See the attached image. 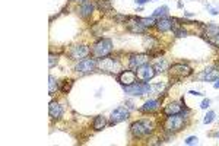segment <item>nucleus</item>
Instances as JSON below:
<instances>
[{"label": "nucleus", "instance_id": "obj_1", "mask_svg": "<svg viewBox=\"0 0 219 146\" xmlns=\"http://www.w3.org/2000/svg\"><path fill=\"white\" fill-rule=\"evenodd\" d=\"M189 120V110H183L181 112H177V114H171V116L167 117V121H165V130L168 133H177L180 131L184 124Z\"/></svg>", "mask_w": 219, "mask_h": 146}, {"label": "nucleus", "instance_id": "obj_2", "mask_svg": "<svg viewBox=\"0 0 219 146\" xmlns=\"http://www.w3.org/2000/svg\"><path fill=\"white\" fill-rule=\"evenodd\" d=\"M153 133V123L149 120H137L130 126V135L136 139L146 137Z\"/></svg>", "mask_w": 219, "mask_h": 146}, {"label": "nucleus", "instance_id": "obj_3", "mask_svg": "<svg viewBox=\"0 0 219 146\" xmlns=\"http://www.w3.org/2000/svg\"><path fill=\"white\" fill-rule=\"evenodd\" d=\"M168 73H170V79L174 82H178V80H183L184 78H189L193 70H191L190 66H187L184 63H175L168 67Z\"/></svg>", "mask_w": 219, "mask_h": 146}, {"label": "nucleus", "instance_id": "obj_4", "mask_svg": "<svg viewBox=\"0 0 219 146\" xmlns=\"http://www.w3.org/2000/svg\"><path fill=\"white\" fill-rule=\"evenodd\" d=\"M98 67H100V70H102V72H105V73L117 75V73H120V70H121V63H120L117 58L107 56V57H102L98 60Z\"/></svg>", "mask_w": 219, "mask_h": 146}, {"label": "nucleus", "instance_id": "obj_5", "mask_svg": "<svg viewBox=\"0 0 219 146\" xmlns=\"http://www.w3.org/2000/svg\"><path fill=\"white\" fill-rule=\"evenodd\" d=\"M111 51H113V41L108 38H101L92 47V56L98 58L107 57V56H110Z\"/></svg>", "mask_w": 219, "mask_h": 146}, {"label": "nucleus", "instance_id": "obj_6", "mask_svg": "<svg viewBox=\"0 0 219 146\" xmlns=\"http://www.w3.org/2000/svg\"><path fill=\"white\" fill-rule=\"evenodd\" d=\"M123 91H124V94L132 95V97H140L143 94L149 92L151 86H149L148 82H134L132 85H124Z\"/></svg>", "mask_w": 219, "mask_h": 146}, {"label": "nucleus", "instance_id": "obj_7", "mask_svg": "<svg viewBox=\"0 0 219 146\" xmlns=\"http://www.w3.org/2000/svg\"><path fill=\"white\" fill-rule=\"evenodd\" d=\"M203 38L213 47L219 48V26L215 24H209L203 26Z\"/></svg>", "mask_w": 219, "mask_h": 146}, {"label": "nucleus", "instance_id": "obj_8", "mask_svg": "<svg viewBox=\"0 0 219 146\" xmlns=\"http://www.w3.org/2000/svg\"><path fill=\"white\" fill-rule=\"evenodd\" d=\"M130 116V111L126 107H119L115 108L114 111L111 112V118H110V126H114V124H119L121 121H126Z\"/></svg>", "mask_w": 219, "mask_h": 146}, {"label": "nucleus", "instance_id": "obj_9", "mask_svg": "<svg viewBox=\"0 0 219 146\" xmlns=\"http://www.w3.org/2000/svg\"><path fill=\"white\" fill-rule=\"evenodd\" d=\"M126 25H127V29L133 34H145L148 29L142 24V18H137V16H130Z\"/></svg>", "mask_w": 219, "mask_h": 146}, {"label": "nucleus", "instance_id": "obj_10", "mask_svg": "<svg viewBox=\"0 0 219 146\" xmlns=\"http://www.w3.org/2000/svg\"><path fill=\"white\" fill-rule=\"evenodd\" d=\"M98 66V62H95L94 58H83V60H81L79 63L75 66V70H76L77 73H91L94 72V69Z\"/></svg>", "mask_w": 219, "mask_h": 146}, {"label": "nucleus", "instance_id": "obj_11", "mask_svg": "<svg viewBox=\"0 0 219 146\" xmlns=\"http://www.w3.org/2000/svg\"><path fill=\"white\" fill-rule=\"evenodd\" d=\"M136 75H137V78L140 79V80H143V82H148V80H151V79L156 75L155 73V69H153V66H151V64H143L142 67H139L137 70H136Z\"/></svg>", "mask_w": 219, "mask_h": 146}, {"label": "nucleus", "instance_id": "obj_12", "mask_svg": "<svg viewBox=\"0 0 219 146\" xmlns=\"http://www.w3.org/2000/svg\"><path fill=\"white\" fill-rule=\"evenodd\" d=\"M149 62V54H133L130 56L129 66L133 70H137L139 67H142L143 64H146Z\"/></svg>", "mask_w": 219, "mask_h": 146}, {"label": "nucleus", "instance_id": "obj_13", "mask_svg": "<svg viewBox=\"0 0 219 146\" xmlns=\"http://www.w3.org/2000/svg\"><path fill=\"white\" fill-rule=\"evenodd\" d=\"M197 79L205 80V82L216 80V79H219V70L216 67H207V69H205L203 72H200L199 75H197Z\"/></svg>", "mask_w": 219, "mask_h": 146}, {"label": "nucleus", "instance_id": "obj_14", "mask_svg": "<svg viewBox=\"0 0 219 146\" xmlns=\"http://www.w3.org/2000/svg\"><path fill=\"white\" fill-rule=\"evenodd\" d=\"M136 72L134 70H124V72L119 73V76H117V80L120 82L121 86L124 85H132V83L136 82Z\"/></svg>", "mask_w": 219, "mask_h": 146}, {"label": "nucleus", "instance_id": "obj_15", "mask_svg": "<svg viewBox=\"0 0 219 146\" xmlns=\"http://www.w3.org/2000/svg\"><path fill=\"white\" fill-rule=\"evenodd\" d=\"M91 53L89 47L86 45H75L70 50V58L72 60H79V58H85Z\"/></svg>", "mask_w": 219, "mask_h": 146}, {"label": "nucleus", "instance_id": "obj_16", "mask_svg": "<svg viewBox=\"0 0 219 146\" xmlns=\"http://www.w3.org/2000/svg\"><path fill=\"white\" fill-rule=\"evenodd\" d=\"M48 112H50V117H51L53 120H58L63 114V108L58 102L53 101V102H50V105H48Z\"/></svg>", "mask_w": 219, "mask_h": 146}, {"label": "nucleus", "instance_id": "obj_17", "mask_svg": "<svg viewBox=\"0 0 219 146\" xmlns=\"http://www.w3.org/2000/svg\"><path fill=\"white\" fill-rule=\"evenodd\" d=\"M158 28L159 32H168L170 29H172V18H161L159 21H156V25H155Z\"/></svg>", "mask_w": 219, "mask_h": 146}, {"label": "nucleus", "instance_id": "obj_18", "mask_svg": "<svg viewBox=\"0 0 219 146\" xmlns=\"http://www.w3.org/2000/svg\"><path fill=\"white\" fill-rule=\"evenodd\" d=\"M94 9H95V5L92 2L85 0L81 5V7H79V15H81L82 18H88V16H91V15L94 13Z\"/></svg>", "mask_w": 219, "mask_h": 146}, {"label": "nucleus", "instance_id": "obj_19", "mask_svg": "<svg viewBox=\"0 0 219 146\" xmlns=\"http://www.w3.org/2000/svg\"><path fill=\"white\" fill-rule=\"evenodd\" d=\"M183 108H184V105L181 104V102H170L167 107L164 108V112L167 114V116H171V114H177V112H181L183 111Z\"/></svg>", "mask_w": 219, "mask_h": 146}, {"label": "nucleus", "instance_id": "obj_20", "mask_svg": "<svg viewBox=\"0 0 219 146\" xmlns=\"http://www.w3.org/2000/svg\"><path fill=\"white\" fill-rule=\"evenodd\" d=\"M161 105V101L159 99H149V101L145 102V105L140 108V111L142 112H152L155 110H158Z\"/></svg>", "mask_w": 219, "mask_h": 146}, {"label": "nucleus", "instance_id": "obj_21", "mask_svg": "<svg viewBox=\"0 0 219 146\" xmlns=\"http://www.w3.org/2000/svg\"><path fill=\"white\" fill-rule=\"evenodd\" d=\"M105 126H107V120H105L104 116H96L94 118V123H92L94 130H102Z\"/></svg>", "mask_w": 219, "mask_h": 146}, {"label": "nucleus", "instance_id": "obj_22", "mask_svg": "<svg viewBox=\"0 0 219 146\" xmlns=\"http://www.w3.org/2000/svg\"><path fill=\"white\" fill-rule=\"evenodd\" d=\"M168 62L165 58H161V60H158L156 63L153 64V69H155V73H162V72H167L168 70Z\"/></svg>", "mask_w": 219, "mask_h": 146}, {"label": "nucleus", "instance_id": "obj_23", "mask_svg": "<svg viewBox=\"0 0 219 146\" xmlns=\"http://www.w3.org/2000/svg\"><path fill=\"white\" fill-rule=\"evenodd\" d=\"M96 6H98V9H100L101 12H104V13L113 10V5H111V2H110V0H98Z\"/></svg>", "mask_w": 219, "mask_h": 146}, {"label": "nucleus", "instance_id": "obj_24", "mask_svg": "<svg viewBox=\"0 0 219 146\" xmlns=\"http://www.w3.org/2000/svg\"><path fill=\"white\" fill-rule=\"evenodd\" d=\"M143 45H145V48L148 50V51H151L152 48L156 47V39L152 38V37H149V35H146L145 39H143Z\"/></svg>", "mask_w": 219, "mask_h": 146}, {"label": "nucleus", "instance_id": "obj_25", "mask_svg": "<svg viewBox=\"0 0 219 146\" xmlns=\"http://www.w3.org/2000/svg\"><path fill=\"white\" fill-rule=\"evenodd\" d=\"M48 80H50V82H48V85H50V89H48V92H50V95L53 97L54 94L57 92V89H58V82L56 80V78H54V76H51V75H50Z\"/></svg>", "mask_w": 219, "mask_h": 146}, {"label": "nucleus", "instance_id": "obj_26", "mask_svg": "<svg viewBox=\"0 0 219 146\" xmlns=\"http://www.w3.org/2000/svg\"><path fill=\"white\" fill-rule=\"evenodd\" d=\"M168 13V6H161V7H158V9H155V12L152 13L153 18H158V16H161V18H164L165 15Z\"/></svg>", "mask_w": 219, "mask_h": 146}, {"label": "nucleus", "instance_id": "obj_27", "mask_svg": "<svg viewBox=\"0 0 219 146\" xmlns=\"http://www.w3.org/2000/svg\"><path fill=\"white\" fill-rule=\"evenodd\" d=\"M72 86H73V80H72V79H67V80H64V83H63V86H62V92L63 94H67L72 89Z\"/></svg>", "mask_w": 219, "mask_h": 146}, {"label": "nucleus", "instance_id": "obj_28", "mask_svg": "<svg viewBox=\"0 0 219 146\" xmlns=\"http://www.w3.org/2000/svg\"><path fill=\"white\" fill-rule=\"evenodd\" d=\"M142 24L145 25L146 28H151L153 25H156V22L153 19V16H151V18H142Z\"/></svg>", "mask_w": 219, "mask_h": 146}, {"label": "nucleus", "instance_id": "obj_29", "mask_svg": "<svg viewBox=\"0 0 219 146\" xmlns=\"http://www.w3.org/2000/svg\"><path fill=\"white\" fill-rule=\"evenodd\" d=\"M174 35H175L177 38H183V37H187V31L184 28H174Z\"/></svg>", "mask_w": 219, "mask_h": 146}, {"label": "nucleus", "instance_id": "obj_30", "mask_svg": "<svg viewBox=\"0 0 219 146\" xmlns=\"http://www.w3.org/2000/svg\"><path fill=\"white\" fill-rule=\"evenodd\" d=\"M215 116H216V114H215L213 111H207V114H206L205 118H203V123H205V124H210V123L215 120Z\"/></svg>", "mask_w": 219, "mask_h": 146}, {"label": "nucleus", "instance_id": "obj_31", "mask_svg": "<svg viewBox=\"0 0 219 146\" xmlns=\"http://www.w3.org/2000/svg\"><path fill=\"white\" fill-rule=\"evenodd\" d=\"M57 62H58V56H57V54L50 53V62H48V66H50V67H54V66L57 64Z\"/></svg>", "mask_w": 219, "mask_h": 146}, {"label": "nucleus", "instance_id": "obj_32", "mask_svg": "<svg viewBox=\"0 0 219 146\" xmlns=\"http://www.w3.org/2000/svg\"><path fill=\"white\" fill-rule=\"evenodd\" d=\"M199 143V139H197V136H190L186 139V145H197Z\"/></svg>", "mask_w": 219, "mask_h": 146}, {"label": "nucleus", "instance_id": "obj_33", "mask_svg": "<svg viewBox=\"0 0 219 146\" xmlns=\"http://www.w3.org/2000/svg\"><path fill=\"white\" fill-rule=\"evenodd\" d=\"M209 105H210V99L205 98V99H203V102L200 104V108H202V110H207V107H209Z\"/></svg>", "mask_w": 219, "mask_h": 146}, {"label": "nucleus", "instance_id": "obj_34", "mask_svg": "<svg viewBox=\"0 0 219 146\" xmlns=\"http://www.w3.org/2000/svg\"><path fill=\"white\" fill-rule=\"evenodd\" d=\"M130 16H121V15H117V16H115V21H119V22H127Z\"/></svg>", "mask_w": 219, "mask_h": 146}, {"label": "nucleus", "instance_id": "obj_35", "mask_svg": "<svg viewBox=\"0 0 219 146\" xmlns=\"http://www.w3.org/2000/svg\"><path fill=\"white\" fill-rule=\"evenodd\" d=\"M207 9L210 10V13H212V15H218V10H216V9H213V7H210V6H207Z\"/></svg>", "mask_w": 219, "mask_h": 146}, {"label": "nucleus", "instance_id": "obj_36", "mask_svg": "<svg viewBox=\"0 0 219 146\" xmlns=\"http://www.w3.org/2000/svg\"><path fill=\"white\" fill-rule=\"evenodd\" d=\"M189 94H191V95H196V97H202L203 94H200V92H197V91H190Z\"/></svg>", "mask_w": 219, "mask_h": 146}, {"label": "nucleus", "instance_id": "obj_37", "mask_svg": "<svg viewBox=\"0 0 219 146\" xmlns=\"http://www.w3.org/2000/svg\"><path fill=\"white\" fill-rule=\"evenodd\" d=\"M149 0H136V3L137 5H145V3H148Z\"/></svg>", "mask_w": 219, "mask_h": 146}, {"label": "nucleus", "instance_id": "obj_38", "mask_svg": "<svg viewBox=\"0 0 219 146\" xmlns=\"http://www.w3.org/2000/svg\"><path fill=\"white\" fill-rule=\"evenodd\" d=\"M213 88L215 89H219V79H216V82L213 83Z\"/></svg>", "mask_w": 219, "mask_h": 146}, {"label": "nucleus", "instance_id": "obj_39", "mask_svg": "<svg viewBox=\"0 0 219 146\" xmlns=\"http://www.w3.org/2000/svg\"><path fill=\"white\" fill-rule=\"evenodd\" d=\"M184 16H187V18H191V16H193V13H191V12H184Z\"/></svg>", "mask_w": 219, "mask_h": 146}, {"label": "nucleus", "instance_id": "obj_40", "mask_svg": "<svg viewBox=\"0 0 219 146\" xmlns=\"http://www.w3.org/2000/svg\"><path fill=\"white\" fill-rule=\"evenodd\" d=\"M215 136H216V137H218V139H219V131H218V133H216V135H215Z\"/></svg>", "mask_w": 219, "mask_h": 146}]
</instances>
